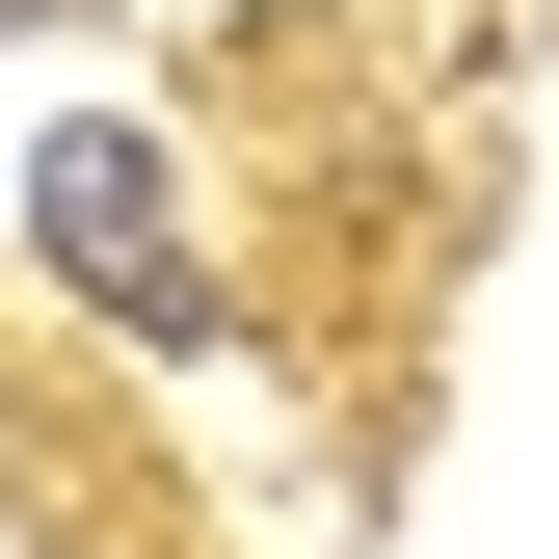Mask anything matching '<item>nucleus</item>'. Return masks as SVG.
I'll use <instances>...</instances> for the list:
<instances>
[{
	"mask_svg": "<svg viewBox=\"0 0 559 559\" xmlns=\"http://www.w3.org/2000/svg\"><path fill=\"white\" fill-rule=\"evenodd\" d=\"M27 214H53V266H81L133 346H214V266H187V214H160V133H53Z\"/></svg>",
	"mask_w": 559,
	"mask_h": 559,
	"instance_id": "obj_1",
	"label": "nucleus"
}]
</instances>
